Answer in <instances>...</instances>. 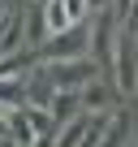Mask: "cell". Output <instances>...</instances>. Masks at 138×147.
Returning <instances> with one entry per match:
<instances>
[{
	"label": "cell",
	"mask_w": 138,
	"mask_h": 147,
	"mask_svg": "<svg viewBox=\"0 0 138 147\" xmlns=\"http://www.w3.org/2000/svg\"><path fill=\"white\" fill-rule=\"evenodd\" d=\"M112 78L121 95H138V39L129 30H117V48H112Z\"/></svg>",
	"instance_id": "cell-2"
},
{
	"label": "cell",
	"mask_w": 138,
	"mask_h": 147,
	"mask_svg": "<svg viewBox=\"0 0 138 147\" xmlns=\"http://www.w3.org/2000/svg\"><path fill=\"white\" fill-rule=\"evenodd\" d=\"M125 138H129V113L117 108V113H108V121H104V138H99V147H125Z\"/></svg>",
	"instance_id": "cell-6"
},
{
	"label": "cell",
	"mask_w": 138,
	"mask_h": 147,
	"mask_svg": "<svg viewBox=\"0 0 138 147\" xmlns=\"http://www.w3.org/2000/svg\"><path fill=\"white\" fill-rule=\"evenodd\" d=\"M74 56H91V30L86 26H74L65 35H52L48 43L35 48V61L48 65V61H74Z\"/></svg>",
	"instance_id": "cell-3"
},
{
	"label": "cell",
	"mask_w": 138,
	"mask_h": 147,
	"mask_svg": "<svg viewBox=\"0 0 138 147\" xmlns=\"http://www.w3.org/2000/svg\"><path fill=\"white\" fill-rule=\"evenodd\" d=\"M26 48V18L17 9H9V18L0 22V61H9Z\"/></svg>",
	"instance_id": "cell-5"
},
{
	"label": "cell",
	"mask_w": 138,
	"mask_h": 147,
	"mask_svg": "<svg viewBox=\"0 0 138 147\" xmlns=\"http://www.w3.org/2000/svg\"><path fill=\"white\" fill-rule=\"evenodd\" d=\"M0 108H26V78H0Z\"/></svg>",
	"instance_id": "cell-9"
},
{
	"label": "cell",
	"mask_w": 138,
	"mask_h": 147,
	"mask_svg": "<svg viewBox=\"0 0 138 147\" xmlns=\"http://www.w3.org/2000/svg\"><path fill=\"white\" fill-rule=\"evenodd\" d=\"M86 130H91V117H86V113H78L74 121H65V125L56 130V138H52V147H82V138H86Z\"/></svg>",
	"instance_id": "cell-7"
},
{
	"label": "cell",
	"mask_w": 138,
	"mask_h": 147,
	"mask_svg": "<svg viewBox=\"0 0 138 147\" xmlns=\"http://www.w3.org/2000/svg\"><path fill=\"white\" fill-rule=\"evenodd\" d=\"M39 74L56 87V91H82L86 82H95V78H104V69H99V61L95 56H74V61H48V65H39Z\"/></svg>",
	"instance_id": "cell-1"
},
{
	"label": "cell",
	"mask_w": 138,
	"mask_h": 147,
	"mask_svg": "<svg viewBox=\"0 0 138 147\" xmlns=\"http://www.w3.org/2000/svg\"><path fill=\"white\" fill-rule=\"evenodd\" d=\"M5 18H9V5H5V0H0V22H5Z\"/></svg>",
	"instance_id": "cell-10"
},
{
	"label": "cell",
	"mask_w": 138,
	"mask_h": 147,
	"mask_svg": "<svg viewBox=\"0 0 138 147\" xmlns=\"http://www.w3.org/2000/svg\"><path fill=\"white\" fill-rule=\"evenodd\" d=\"M117 100H121V91L117 87H108L104 78H95V82H86L82 91H78V104H82V113L91 117H108V113H117Z\"/></svg>",
	"instance_id": "cell-4"
},
{
	"label": "cell",
	"mask_w": 138,
	"mask_h": 147,
	"mask_svg": "<svg viewBox=\"0 0 138 147\" xmlns=\"http://www.w3.org/2000/svg\"><path fill=\"white\" fill-rule=\"evenodd\" d=\"M48 113H52V121H56V125L74 121V117L82 113V104H78V91H56V95H52V104H48Z\"/></svg>",
	"instance_id": "cell-8"
}]
</instances>
